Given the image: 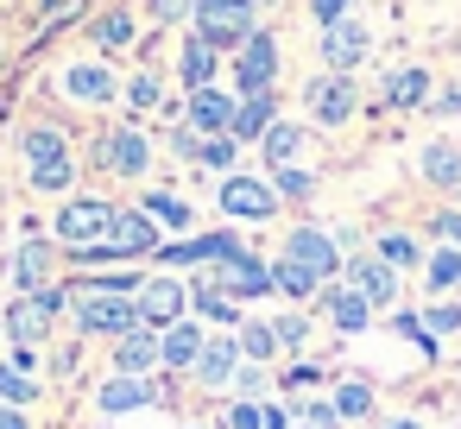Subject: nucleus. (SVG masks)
I'll list each match as a JSON object with an SVG mask.
<instances>
[{
    "label": "nucleus",
    "mask_w": 461,
    "mask_h": 429,
    "mask_svg": "<svg viewBox=\"0 0 461 429\" xmlns=\"http://www.w3.org/2000/svg\"><path fill=\"white\" fill-rule=\"evenodd\" d=\"M152 246H158V221H152L146 209H114L108 234H102L95 246H77L70 259H77V265H95V259H133V253H152Z\"/></svg>",
    "instance_id": "1"
},
{
    "label": "nucleus",
    "mask_w": 461,
    "mask_h": 429,
    "mask_svg": "<svg viewBox=\"0 0 461 429\" xmlns=\"http://www.w3.org/2000/svg\"><path fill=\"white\" fill-rule=\"evenodd\" d=\"M77 328H83V335H133V328H140V303H133L127 290L83 284V297H77Z\"/></svg>",
    "instance_id": "2"
},
{
    "label": "nucleus",
    "mask_w": 461,
    "mask_h": 429,
    "mask_svg": "<svg viewBox=\"0 0 461 429\" xmlns=\"http://www.w3.org/2000/svg\"><path fill=\"white\" fill-rule=\"evenodd\" d=\"M253 32V0H196V39L203 45H247Z\"/></svg>",
    "instance_id": "3"
},
{
    "label": "nucleus",
    "mask_w": 461,
    "mask_h": 429,
    "mask_svg": "<svg viewBox=\"0 0 461 429\" xmlns=\"http://www.w3.org/2000/svg\"><path fill=\"white\" fill-rule=\"evenodd\" d=\"M58 309H64V290H58V284H45V290H26V297L7 309V335H14L20 347H32V341H45V335H51Z\"/></svg>",
    "instance_id": "4"
},
{
    "label": "nucleus",
    "mask_w": 461,
    "mask_h": 429,
    "mask_svg": "<svg viewBox=\"0 0 461 429\" xmlns=\"http://www.w3.org/2000/svg\"><path fill=\"white\" fill-rule=\"evenodd\" d=\"M108 221H114V209L102 202V196H70L64 209H58V240L77 253V246H95L102 234H108Z\"/></svg>",
    "instance_id": "5"
},
{
    "label": "nucleus",
    "mask_w": 461,
    "mask_h": 429,
    "mask_svg": "<svg viewBox=\"0 0 461 429\" xmlns=\"http://www.w3.org/2000/svg\"><path fill=\"white\" fill-rule=\"evenodd\" d=\"M26 158H32V183L39 190H64L70 183V146H64V133L32 127L26 133Z\"/></svg>",
    "instance_id": "6"
},
{
    "label": "nucleus",
    "mask_w": 461,
    "mask_h": 429,
    "mask_svg": "<svg viewBox=\"0 0 461 429\" xmlns=\"http://www.w3.org/2000/svg\"><path fill=\"white\" fill-rule=\"evenodd\" d=\"M221 209H228L234 221H272V215H278V190L259 183V177H228V183H221Z\"/></svg>",
    "instance_id": "7"
},
{
    "label": "nucleus",
    "mask_w": 461,
    "mask_h": 429,
    "mask_svg": "<svg viewBox=\"0 0 461 429\" xmlns=\"http://www.w3.org/2000/svg\"><path fill=\"white\" fill-rule=\"evenodd\" d=\"M209 284H215L221 297H266V290H272V265H259V259L240 246L234 259H221V265H215V278H209Z\"/></svg>",
    "instance_id": "8"
},
{
    "label": "nucleus",
    "mask_w": 461,
    "mask_h": 429,
    "mask_svg": "<svg viewBox=\"0 0 461 429\" xmlns=\"http://www.w3.org/2000/svg\"><path fill=\"white\" fill-rule=\"evenodd\" d=\"M303 108H310L316 127H341V121L354 114V83H348V76H316V83L303 89Z\"/></svg>",
    "instance_id": "9"
},
{
    "label": "nucleus",
    "mask_w": 461,
    "mask_h": 429,
    "mask_svg": "<svg viewBox=\"0 0 461 429\" xmlns=\"http://www.w3.org/2000/svg\"><path fill=\"white\" fill-rule=\"evenodd\" d=\"M133 303H140V328H171L184 316V284L177 278H146L133 290Z\"/></svg>",
    "instance_id": "10"
},
{
    "label": "nucleus",
    "mask_w": 461,
    "mask_h": 429,
    "mask_svg": "<svg viewBox=\"0 0 461 429\" xmlns=\"http://www.w3.org/2000/svg\"><path fill=\"white\" fill-rule=\"evenodd\" d=\"M234 76H240L247 95H266L272 76H278V45H272L266 32H253V39L240 45V58H234Z\"/></svg>",
    "instance_id": "11"
},
{
    "label": "nucleus",
    "mask_w": 461,
    "mask_h": 429,
    "mask_svg": "<svg viewBox=\"0 0 461 429\" xmlns=\"http://www.w3.org/2000/svg\"><path fill=\"white\" fill-rule=\"evenodd\" d=\"M285 259H297V265L316 272V278H335V265H341V253H335V240H329L322 228H297L291 246H285Z\"/></svg>",
    "instance_id": "12"
},
{
    "label": "nucleus",
    "mask_w": 461,
    "mask_h": 429,
    "mask_svg": "<svg viewBox=\"0 0 461 429\" xmlns=\"http://www.w3.org/2000/svg\"><path fill=\"white\" fill-rule=\"evenodd\" d=\"M322 58H329V70H335V76H341V70H354V64L366 58V32H360L354 20L322 26Z\"/></svg>",
    "instance_id": "13"
},
{
    "label": "nucleus",
    "mask_w": 461,
    "mask_h": 429,
    "mask_svg": "<svg viewBox=\"0 0 461 429\" xmlns=\"http://www.w3.org/2000/svg\"><path fill=\"white\" fill-rule=\"evenodd\" d=\"M348 290H360L366 303H392L398 297V278L385 259H348Z\"/></svg>",
    "instance_id": "14"
},
{
    "label": "nucleus",
    "mask_w": 461,
    "mask_h": 429,
    "mask_svg": "<svg viewBox=\"0 0 461 429\" xmlns=\"http://www.w3.org/2000/svg\"><path fill=\"white\" fill-rule=\"evenodd\" d=\"M64 95H77V102H89V108L114 102V76H108V64H77V70H64Z\"/></svg>",
    "instance_id": "15"
},
{
    "label": "nucleus",
    "mask_w": 461,
    "mask_h": 429,
    "mask_svg": "<svg viewBox=\"0 0 461 429\" xmlns=\"http://www.w3.org/2000/svg\"><path fill=\"white\" fill-rule=\"evenodd\" d=\"M95 158H108V171H121V177H140L152 152H146V139H140V133H108V139L95 146Z\"/></svg>",
    "instance_id": "16"
},
{
    "label": "nucleus",
    "mask_w": 461,
    "mask_h": 429,
    "mask_svg": "<svg viewBox=\"0 0 461 429\" xmlns=\"http://www.w3.org/2000/svg\"><path fill=\"white\" fill-rule=\"evenodd\" d=\"M234 253H240V240H234V234H203V240L165 246V259H171V265H203V259H209V265H221V259H234Z\"/></svg>",
    "instance_id": "17"
},
{
    "label": "nucleus",
    "mask_w": 461,
    "mask_h": 429,
    "mask_svg": "<svg viewBox=\"0 0 461 429\" xmlns=\"http://www.w3.org/2000/svg\"><path fill=\"white\" fill-rule=\"evenodd\" d=\"M114 366H121L127 379H146V372L158 366V335H152V328H133V335H121V347H114Z\"/></svg>",
    "instance_id": "18"
},
{
    "label": "nucleus",
    "mask_w": 461,
    "mask_h": 429,
    "mask_svg": "<svg viewBox=\"0 0 461 429\" xmlns=\"http://www.w3.org/2000/svg\"><path fill=\"white\" fill-rule=\"evenodd\" d=\"M203 385H228L234 372H240V341H203V353H196V366H190Z\"/></svg>",
    "instance_id": "19"
},
{
    "label": "nucleus",
    "mask_w": 461,
    "mask_h": 429,
    "mask_svg": "<svg viewBox=\"0 0 461 429\" xmlns=\"http://www.w3.org/2000/svg\"><path fill=\"white\" fill-rule=\"evenodd\" d=\"M196 353H203V328L196 322H171L158 335V360L165 366H196Z\"/></svg>",
    "instance_id": "20"
},
{
    "label": "nucleus",
    "mask_w": 461,
    "mask_h": 429,
    "mask_svg": "<svg viewBox=\"0 0 461 429\" xmlns=\"http://www.w3.org/2000/svg\"><path fill=\"white\" fill-rule=\"evenodd\" d=\"M95 404H102L108 416H114V410H146V404H152V379H127V372H121V379H108V385L95 391Z\"/></svg>",
    "instance_id": "21"
},
{
    "label": "nucleus",
    "mask_w": 461,
    "mask_h": 429,
    "mask_svg": "<svg viewBox=\"0 0 461 429\" xmlns=\"http://www.w3.org/2000/svg\"><path fill=\"white\" fill-rule=\"evenodd\" d=\"M228 121H234V102L228 95H215V89H196L190 95V127L196 133H228Z\"/></svg>",
    "instance_id": "22"
},
{
    "label": "nucleus",
    "mask_w": 461,
    "mask_h": 429,
    "mask_svg": "<svg viewBox=\"0 0 461 429\" xmlns=\"http://www.w3.org/2000/svg\"><path fill=\"white\" fill-rule=\"evenodd\" d=\"M272 108H278V102H272V89H266V95H247V102L234 108V121H228V133H234V139H266Z\"/></svg>",
    "instance_id": "23"
},
{
    "label": "nucleus",
    "mask_w": 461,
    "mask_h": 429,
    "mask_svg": "<svg viewBox=\"0 0 461 429\" xmlns=\"http://www.w3.org/2000/svg\"><path fill=\"white\" fill-rule=\"evenodd\" d=\"M14 278H20V290H45L51 284V246L45 240H26L20 259H14Z\"/></svg>",
    "instance_id": "24"
},
{
    "label": "nucleus",
    "mask_w": 461,
    "mask_h": 429,
    "mask_svg": "<svg viewBox=\"0 0 461 429\" xmlns=\"http://www.w3.org/2000/svg\"><path fill=\"white\" fill-rule=\"evenodd\" d=\"M423 177H429L436 190H461V146L436 139V146L423 152Z\"/></svg>",
    "instance_id": "25"
},
{
    "label": "nucleus",
    "mask_w": 461,
    "mask_h": 429,
    "mask_svg": "<svg viewBox=\"0 0 461 429\" xmlns=\"http://www.w3.org/2000/svg\"><path fill=\"white\" fill-rule=\"evenodd\" d=\"M215 64H221V58H215V45H203V39H190V45H184V58H177V70H184V83H190V89H209Z\"/></svg>",
    "instance_id": "26"
},
{
    "label": "nucleus",
    "mask_w": 461,
    "mask_h": 429,
    "mask_svg": "<svg viewBox=\"0 0 461 429\" xmlns=\"http://www.w3.org/2000/svg\"><path fill=\"white\" fill-rule=\"evenodd\" d=\"M297 152H303V133L285 127V121H272V127H266V165L285 171V165H297Z\"/></svg>",
    "instance_id": "27"
},
{
    "label": "nucleus",
    "mask_w": 461,
    "mask_h": 429,
    "mask_svg": "<svg viewBox=\"0 0 461 429\" xmlns=\"http://www.w3.org/2000/svg\"><path fill=\"white\" fill-rule=\"evenodd\" d=\"M272 290H285V297H297V303H303V297H316V290H322V278H316V272H303L297 259H278V265H272Z\"/></svg>",
    "instance_id": "28"
},
{
    "label": "nucleus",
    "mask_w": 461,
    "mask_h": 429,
    "mask_svg": "<svg viewBox=\"0 0 461 429\" xmlns=\"http://www.w3.org/2000/svg\"><path fill=\"white\" fill-rule=\"evenodd\" d=\"M329 316H335V328L360 335V328H366V316H373V303H366L360 290H329Z\"/></svg>",
    "instance_id": "29"
},
{
    "label": "nucleus",
    "mask_w": 461,
    "mask_h": 429,
    "mask_svg": "<svg viewBox=\"0 0 461 429\" xmlns=\"http://www.w3.org/2000/svg\"><path fill=\"white\" fill-rule=\"evenodd\" d=\"M146 215H152L158 228H190V202H177V196H165V190L146 196Z\"/></svg>",
    "instance_id": "30"
},
{
    "label": "nucleus",
    "mask_w": 461,
    "mask_h": 429,
    "mask_svg": "<svg viewBox=\"0 0 461 429\" xmlns=\"http://www.w3.org/2000/svg\"><path fill=\"white\" fill-rule=\"evenodd\" d=\"M234 341H240V353H247L253 366H259V360H272V347H278V335H272L266 322H240V335H234Z\"/></svg>",
    "instance_id": "31"
},
{
    "label": "nucleus",
    "mask_w": 461,
    "mask_h": 429,
    "mask_svg": "<svg viewBox=\"0 0 461 429\" xmlns=\"http://www.w3.org/2000/svg\"><path fill=\"white\" fill-rule=\"evenodd\" d=\"M32 398H39V385H32L20 366H0V404H14V410H20V404H32Z\"/></svg>",
    "instance_id": "32"
},
{
    "label": "nucleus",
    "mask_w": 461,
    "mask_h": 429,
    "mask_svg": "<svg viewBox=\"0 0 461 429\" xmlns=\"http://www.w3.org/2000/svg\"><path fill=\"white\" fill-rule=\"evenodd\" d=\"M196 309H203L209 322H240V309H234V297H221L215 284H196Z\"/></svg>",
    "instance_id": "33"
},
{
    "label": "nucleus",
    "mask_w": 461,
    "mask_h": 429,
    "mask_svg": "<svg viewBox=\"0 0 461 429\" xmlns=\"http://www.w3.org/2000/svg\"><path fill=\"white\" fill-rule=\"evenodd\" d=\"M429 284H436V290L461 284V246H442V253H429Z\"/></svg>",
    "instance_id": "34"
},
{
    "label": "nucleus",
    "mask_w": 461,
    "mask_h": 429,
    "mask_svg": "<svg viewBox=\"0 0 461 429\" xmlns=\"http://www.w3.org/2000/svg\"><path fill=\"white\" fill-rule=\"evenodd\" d=\"M423 89H429V83H423V70H398L385 95H392L398 108H417V102H423Z\"/></svg>",
    "instance_id": "35"
},
{
    "label": "nucleus",
    "mask_w": 461,
    "mask_h": 429,
    "mask_svg": "<svg viewBox=\"0 0 461 429\" xmlns=\"http://www.w3.org/2000/svg\"><path fill=\"white\" fill-rule=\"evenodd\" d=\"M379 259H385V265H417L423 253H417L411 234H385V240H379Z\"/></svg>",
    "instance_id": "36"
},
{
    "label": "nucleus",
    "mask_w": 461,
    "mask_h": 429,
    "mask_svg": "<svg viewBox=\"0 0 461 429\" xmlns=\"http://www.w3.org/2000/svg\"><path fill=\"white\" fill-rule=\"evenodd\" d=\"M196 158H203V165H209V171H228V165H234V139H228V133H209V139H203V152H196Z\"/></svg>",
    "instance_id": "37"
},
{
    "label": "nucleus",
    "mask_w": 461,
    "mask_h": 429,
    "mask_svg": "<svg viewBox=\"0 0 461 429\" xmlns=\"http://www.w3.org/2000/svg\"><path fill=\"white\" fill-rule=\"evenodd\" d=\"M366 410H373V391L366 385H341L335 391V416H366Z\"/></svg>",
    "instance_id": "38"
},
{
    "label": "nucleus",
    "mask_w": 461,
    "mask_h": 429,
    "mask_svg": "<svg viewBox=\"0 0 461 429\" xmlns=\"http://www.w3.org/2000/svg\"><path fill=\"white\" fill-rule=\"evenodd\" d=\"M310 190H316V177H310L303 165H285V171H278V196H297V202H303Z\"/></svg>",
    "instance_id": "39"
},
{
    "label": "nucleus",
    "mask_w": 461,
    "mask_h": 429,
    "mask_svg": "<svg viewBox=\"0 0 461 429\" xmlns=\"http://www.w3.org/2000/svg\"><path fill=\"white\" fill-rule=\"evenodd\" d=\"M95 39H102V45H127V39H133V20H127V13H102Z\"/></svg>",
    "instance_id": "40"
},
{
    "label": "nucleus",
    "mask_w": 461,
    "mask_h": 429,
    "mask_svg": "<svg viewBox=\"0 0 461 429\" xmlns=\"http://www.w3.org/2000/svg\"><path fill=\"white\" fill-rule=\"evenodd\" d=\"M272 335H278V347H303V341H310V322H303V316H278Z\"/></svg>",
    "instance_id": "41"
},
{
    "label": "nucleus",
    "mask_w": 461,
    "mask_h": 429,
    "mask_svg": "<svg viewBox=\"0 0 461 429\" xmlns=\"http://www.w3.org/2000/svg\"><path fill=\"white\" fill-rule=\"evenodd\" d=\"M158 95H165V89H158V76H152V70H146V76H133V89H127V102H133V108H158Z\"/></svg>",
    "instance_id": "42"
},
{
    "label": "nucleus",
    "mask_w": 461,
    "mask_h": 429,
    "mask_svg": "<svg viewBox=\"0 0 461 429\" xmlns=\"http://www.w3.org/2000/svg\"><path fill=\"white\" fill-rule=\"evenodd\" d=\"M423 328H429V335H455V328H461V303H436Z\"/></svg>",
    "instance_id": "43"
},
{
    "label": "nucleus",
    "mask_w": 461,
    "mask_h": 429,
    "mask_svg": "<svg viewBox=\"0 0 461 429\" xmlns=\"http://www.w3.org/2000/svg\"><path fill=\"white\" fill-rule=\"evenodd\" d=\"M259 423H266V404H253V398L228 410V429H259Z\"/></svg>",
    "instance_id": "44"
},
{
    "label": "nucleus",
    "mask_w": 461,
    "mask_h": 429,
    "mask_svg": "<svg viewBox=\"0 0 461 429\" xmlns=\"http://www.w3.org/2000/svg\"><path fill=\"white\" fill-rule=\"evenodd\" d=\"M348 7H354V0H310V13H316L322 26H335V20H348Z\"/></svg>",
    "instance_id": "45"
},
{
    "label": "nucleus",
    "mask_w": 461,
    "mask_h": 429,
    "mask_svg": "<svg viewBox=\"0 0 461 429\" xmlns=\"http://www.w3.org/2000/svg\"><path fill=\"white\" fill-rule=\"evenodd\" d=\"M190 13V0H152V20L158 26H171V20H184Z\"/></svg>",
    "instance_id": "46"
},
{
    "label": "nucleus",
    "mask_w": 461,
    "mask_h": 429,
    "mask_svg": "<svg viewBox=\"0 0 461 429\" xmlns=\"http://www.w3.org/2000/svg\"><path fill=\"white\" fill-rule=\"evenodd\" d=\"M234 385H240L247 398H259V391H266V372H259V366H240V372H234Z\"/></svg>",
    "instance_id": "47"
},
{
    "label": "nucleus",
    "mask_w": 461,
    "mask_h": 429,
    "mask_svg": "<svg viewBox=\"0 0 461 429\" xmlns=\"http://www.w3.org/2000/svg\"><path fill=\"white\" fill-rule=\"evenodd\" d=\"M436 234H442L448 246H461V215H448V209H442V215H436Z\"/></svg>",
    "instance_id": "48"
},
{
    "label": "nucleus",
    "mask_w": 461,
    "mask_h": 429,
    "mask_svg": "<svg viewBox=\"0 0 461 429\" xmlns=\"http://www.w3.org/2000/svg\"><path fill=\"white\" fill-rule=\"evenodd\" d=\"M0 429H26V416H20L14 404H0Z\"/></svg>",
    "instance_id": "49"
},
{
    "label": "nucleus",
    "mask_w": 461,
    "mask_h": 429,
    "mask_svg": "<svg viewBox=\"0 0 461 429\" xmlns=\"http://www.w3.org/2000/svg\"><path fill=\"white\" fill-rule=\"evenodd\" d=\"M259 429H291V423H285V410H266V423H259Z\"/></svg>",
    "instance_id": "50"
},
{
    "label": "nucleus",
    "mask_w": 461,
    "mask_h": 429,
    "mask_svg": "<svg viewBox=\"0 0 461 429\" xmlns=\"http://www.w3.org/2000/svg\"><path fill=\"white\" fill-rule=\"evenodd\" d=\"M392 429H417V423H411V416H398V423H392Z\"/></svg>",
    "instance_id": "51"
},
{
    "label": "nucleus",
    "mask_w": 461,
    "mask_h": 429,
    "mask_svg": "<svg viewBox=\"0 0 461 429\" xmlns=\"http://www.w3.org/2000/svg\"><path fill=\"white\" fill-rule=\"evenodd\" d=\"M303 429H322V423H303Z\"/></svg>",
    "instance_id": "52"
}]
</instances>
